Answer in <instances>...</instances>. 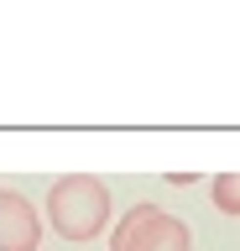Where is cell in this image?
Returning <instances> with one entry per match:
<instances>
[{"mask_svg": "<svg viewBox=\"0 0 240 251\" xmlns=\"http://www.w3.org/2000/svg\"><path fill=\"white\" fill-rule=\"evenodd\" d=\"M47 225L63 241H94L110 225V188L94 173H68L47 188Z\"/></svg>", "mask_w": 240, "mask_h": 251, "instance_id": "cell-1", "label": "cell"}, {"mask_svg": "<svg viewBox=\"0 0 240 251\" xmlns=\"http://www.w3.org/2000/svg\"><path fill=\"white\" fill-rule=\"evenodd\" d=\"M110 251H193V230L157 204H136L110 230Z\"/></svg>", "mask_w": 240, "mask_h": 251, "instance_id": "cell-2", "label": "cell"}, {"mask_svg": "<svg viewBox=\"0 0 240 251\" xmlns=\"http://www.w3.org/2000/svg\"><path fill=\"white\" fill-rule=\"evenodd\" d=\"M37 241H42L37 209L26 204V194L0 183V251H37Z\"/></svg>", "mask_w": 240, "mask_h": 251, "instance_id": "cell-3", "label": "cell"}, {"mask_svg": "<svg viewBox=\"0 0 240 251\" xmlns=\"http://www.w3.org/2000/svg\"><path fill=\"white\" fill-rule=\"evenodd\" d=\"M214 204H219V215H240V173H219L214 183H209Z\"/></svg>", "mask_w": 240, "mask_h": 251, "instance_id": "cell-4", "label": "cell"}]
</instances>
